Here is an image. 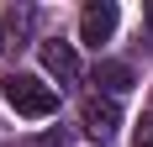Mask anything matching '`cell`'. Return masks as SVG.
<instances>
[{
  "mask_svg": "<svg viewBox=\"0 0 153 147\" xmlns=\"http://www.w3.org/2000/svg\"><path fill=\"white\" fill-rule=\"evenodd\" d=\"M0 95H5V105H11L16 116H27V121H48L58 110V89L42 84L37 74H11V79H0Z\"/></svg>",
  "mask_w": 153,
  "mask_h": 147,
  "instance_id": "6da1fadb",
  "label": "cell"
},
{
  "mask_svg": "<svg viewBox=\"0 0 153 147\" xmlns=\"http://www.w3.org/2000/svg\"><path fill=\"white\" fill-rule=\"evenodd\" d=\"M116 21H122V11H116V0H90L85 11H79V42H111V32H116Z\"/></svg>",
  "mask_w": 153,
  "mask_h": 147,
  "instance_id": "7a4b0ae2",
  "label": "cell"
},
{
  "mask_svg": "<svg viewBox=\"0 0 153 147\" xmlns=\"http://www.w3.org/2000/svg\"><path fill=\"white\" fill-rule=\"evenodd\" d=\"M79 126H85L95 142H106V137L122 126V110H116V100H100V95H90V100L79 105Z\"/></svg>",
  "mask_w": 153,
  "mask_h": 147,
  "instance_id": "3957f363",
  "label": "cell"
},
{
  "mask_svg": "<svg viewBox=\"0 0 153 147\" xmlns=\"http://www.w3.org/2000/svg\"><path fill=\"white\" fill-rule=\"evenodd\" d=\"M42 68L53 74L58 84H79V53H74V42L48 37V42H42Z\"/></svg>",
  "mask_w": 153,
  "mask_h": 147,
  "instance_id": "277c9868",
  "label": "cell"
},
{
  "mask_svg": "<svg viewBox=\"0 0 153 147\" xmlns=\"http://www.w3.org/2000/svg\"><path fill=\"white\" fill-rule=\"evenodd\" d=\"M32 37V5H11V11L0 16V53L11 58V53H21Z\"/></svg>",
  "mask_w": 153,
  "mask_h": 147,
  "instance_id": "5b68a950",
  "label": "cell"
},
{
  "mask_svg": "<svg viewBox=\"0 0 153 147\" xmlns=\"http://www.w3.org/2000/svg\"><path fill=\"white\" fill-rule=\"evenodd\" d=\"M95 84L106 89V100H116V95L132 89V68H127L122 58H106V63H95Z\"/></svg>",
  "mask_w": 153,
  "mask_h": 147,
  "instance_id": "8992f818",
  "label": "cell"
},
{
  "mask_svg": "<svg viewBox=\"0 0 153 147\" xmlns=\"http://www.w3.org/2000/svg\"><path fill=\"white\" fill-rule=\"evenodd\" d=\"M27 147H69V137H63V132H48V137H37V142H27Z\"/></svg>",
  "mask_w": 153,
  "mask_h": 147,
  "instance_id": "52a82bcc",
  "label": "cell"
},
{
  "mask_svg": "<svg viewBox=\"0 0 153 147\" xmlns=\"http://www.w3.org/2000/svg\"><path fill=\"white\" fill-rule=\"evenodd\" d=\"M132 147H153V116L143 121V132H137V142H132Z\"/></svg>",
  "mask_w": 153,
  "mask_h": 147,
  "instance_id": "ba28073f",
  "label": "cell"
}]
</instances>
